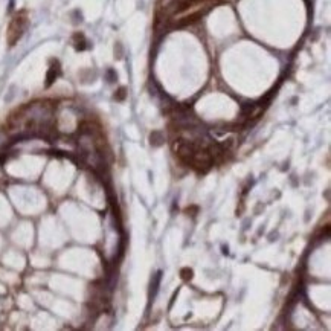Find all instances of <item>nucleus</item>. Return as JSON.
<instances>
[{"label": "nucleus", "instance_id": "nucleus-1", "mask_svg": "<svg viewBox=\"0 0 331 331\" xmlns=\"http://www.w3.org/2000/svg\"><path fill=\"white\" fill-rule=\"evenodd\" d=\"M28 23H29V18H28V12L26 11H18L12 20L9 22V26H8V31H6V40H8V44L12 47L15 46L18 40L23 37L26 28H28Z\"/></svg>", "mask_w": 331, "mask_h": 331}, {"label": "nucleus", "instance_id": "nucleus-2", "mask_svg": "<svg viewBox=\"0 0 331 331\" xmlns=\"http://www.w3.org/2000/svg\"><path fill=\"white\" fill-rule=\"evenodd\" d=\"M58 75H60V64H58V61H53L52 63V66L49 67V72H47V78H46V85L49 87L50 84L53 83L57 78H58Z\"/></svg>", "mask_w": 331, "mask_h": 331}, {"label": "nucleus", "instance_id": "nucleus-3", "mask_svg": "<svg viewBox=\"0 0 331 331\" xmlns=\"http://www.w3.org/2000/svg\"><path fill=\"white\" fill-rule=\"evenodd\" d=\"M73 41H75V47H77L78 50H83L84 47H85V40H84L83 34H77V35L73 37Z\"/></svg>", "mask_w": 331, "mask_h": 331}, {"label": "nucleus", "instance_id": "nucleus-4", "mask_svg": "<svg viewBox=\"0 0 331 331\" xmlns=\"http://www.w3.org/2000/svg\"><path fill=\"white\" fill-rule=\"evenodd\" d=\"M182 278H183L185 281L191 279V278H192V270H191V269H183V270H182Z\"/></svg>", "mask_w": 331, "mask_h": 331}]
</instances>
